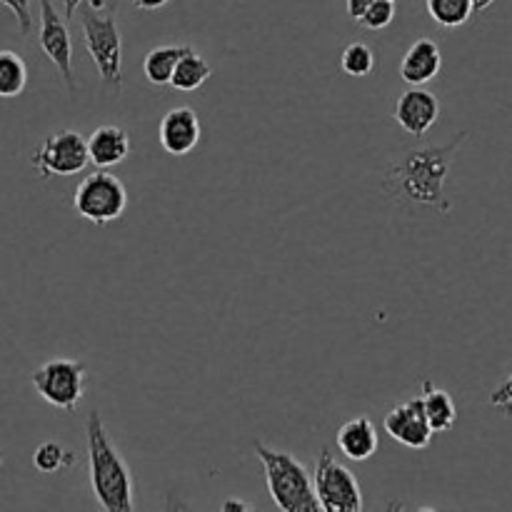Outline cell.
Instances as JSON below:
<instances>
[{
    "label": "cell",
    "mask_w": 512,
    "mask_h": 512,
    "mask_svg": "<svg viewBox=\"0 0 512 512\" xmlns=\"http://www.w3.org/2000/svg\"><path fill=\"white\" fill-rule=\"evenodd\" d=\"M470 138V130H460L455 138L443 145H428V148L410 150L405 158L390 165L388 175L383 180V188L390 195L410 200L415 205L435 210L440 215H448L453 210L448 193H445V180L450 175L455 155L460 153L465 140Z\"/></svg>",
    "instance_id": "obj_1"
},
{
    "label": "cell",
    "mask_w": 512,
    "mask_h": 512,
    "mask_svg": "<svg viewBox=\"0 0 512 512\" xmlns=\"http://www.w3.org/2000/svg\"><path fill=\"white\" fill-rule=\"evenodd\" d=\"M85 440H88L90 488L98 505L108 512H130L135 508L133 473L95 410L85 423Z\"/></svg>",
    "instance_id": "obj_2"
},
{
    "label": "cell",
    "mask_w": 512,
    "mask_h": 512,
    "mask_svg": "<svg viewBox=\"0 0 512 512\" xmlns=\"http://www.w3.org/2000/svg\"><path fill=\"white\" fill-rule=\"evenodd\" d=\"M255 455L263 465L268 493L275 508L283 512H318L320 503L315 495V485L305 465L288 450L268 448L265 443L255 440Z\"/></svg>",
    "instance_id": "obj_3"
},
{
    "label": "cell",
    "mask_w": 512,
    "mask_h": 512,
    "mask_svg": "<svg viewBox=\"0 0 512 512\" xmlns=\"http://www.w3.org/2000/svg\"><path fill=\"white\" fill-rule=\"evenodd\" d=\"M80 25L88 55L98 68L100 80L108 88L123 90V35L118 20L110 13H100L98 5L88 3L80 10Z\"/></svg>",
    "instance_id": "obj_4"
},
{
    "label": "cell",
    "mask_w": 512,
    "mask_h": 512,
    "mask_svg": "<svg viewBox=\"0 0 512 512\" xmlns=\"http://www.w3.org/2000/svg\"><path fill=\"white\" fill-rule=\"evenodd\" d=\"M73 205L80 218L90 220L93 225H110L123 218L128 208V190L118 175L110 173L108 168H98L80 180Z\"/></svg>",
    "instance_id": "obj_5"
},
{
    "label": "cell",
    "mask_w": 512,
    "mask_h": 512,
    "mask_svg": "<svg viewBox=\"0 0 512 512\" xmlns=\"http://www.w3.org/2000/svg\"><path fill=\"white\" fill-rule=\"evenodd\" d=\"M315 495L323 512H358L363 510L360 483L343 463H338L333 450L323 448L313 473Z\"/></svg>",
    "instance_id": "obj_6"
},
{
    "label": "cell",
    "mask_w": 512,
    "mask_h": 512,
    "mask_svg": "<svg viewBox=\"0 0 512 512\" xmlns=\"http://www.w3.org/2000/svg\"><path fill=\"white\" fill-rule=\"evenodd\" d=\"M85 363L78 360L55 358L40 365L33 373V388L50 408L63 410V413H73L83 400L85 390Z\"/></svg>",
    "instance_id": "obj_7"
},
{
    "label": "cell",
    "mask_w": 512,
    "mask_h": 512,
    "mask_svg": "<svg viewBox=\"0 0 512 512\" xmlns=\"http://www.w3.org/2000/svg\"><path fill=\"white\" fill-rule=\"evenodd\" d=\"M88 163V138H83L78 130H60V133L48 135L40 148H35V153L30 155V165L43 180L53 178V175L68 178V175L85 170Z\"/></svg>",
    "instance_id": "obj_8"
},
{
    "label": "cell",
    "mask_w": 512,
    "mask_h": 512,
    "mask_svg": "<svg viewBox=\"0 0 512 512\" xmlns=\"http://www.w3.org/2000/svg\"><path fill=\"white\" fill-rule=\"evenodd\" d=\"M40 5V30H38V43L40 50L48 55L50 63L58 68L60 78L65 80L70 90L78 88L73 75V40H70L68 23L63 15L55 10L53 0H38Z\"/></svg>",
    "instance_id": "obj_9"
},
{
    "label": "cell",
    "mask_w": 512,
    "mask_h": 512,
    "mask_svg": "<svg viewBox=\"0 0 512 512\" xmlns=\"http://www.w3.org/2000/svg\"><path fill=\"white\" fill-rule=\"evenodd\" d=\"M383 428L395 443L405 445L410 450H425L433 440L435 430L430 428V420L425 415L423 400L413 398L403 405H395L383 420Z\"/></svg>",
    "instance_id": "obj_10"
},
{
    "label": "cell",
    "mask_w": 512,
    "mask_h": 512,
    "mask_svg": "<svg viewBox=\"0 0 512 512\" xmlns=\"http://www.w3.org/2000/svg\"><path fill=\"white\" fill-rule=\"evenodd\" d=\"M395 123L410 135L423 138L440 118V100L433 90H425L423 85H413L398 98L393 113Z\"/></svg>",
    "instance_id": "obj_11"
},
{
    "label": "cell",
    "mask_w": 512,
    "mask_h": 512,
    "mask_svg": "<svg viewBox=\"0 0 512 512\" xmlns=\"http://www.w3.org/2000/svg\"><path fill=\"white\" fill-rule=\"evenodd\" d=\"M200 118L193 108H173L163 115L158 128V140L165 153L170 155H188L193 153L195 145L200 143Z\"/></svg>",
    "instance_id": "obj_12"
},
{
    "label": "cell",
    "mask_w": 512,
    "mask_h": 512,
    "mask_svg": "<svg viewBox=\"0 0 512 512\" xmlns=\"http://www.w3.org/2000/svg\"><path fill=\"white\" fill-rule=\"evenodd\" d=\"M440 68H443V55H440L438 43L430 38H420L403 55L400 78L408 85H425L440 73Z\"/></svg>",
    "instance_id": "obj_13"
},
{
    "label": "cell",
    "mask_w": 512,
    "mask_h": 512,
    "mask_svg": "<svg viewBox=\"0 0 512 512\" xmlns=\"http://www.w3.org/2000/svg\"><path fill=\"white\" fill-rule=\"evenodd\" d=\"M335 443H338V450L345 458L355 460V463H363V460H370L378 453V428L373 425V420L360 415V418L348 420V423L338 430Z\"/></svg>",
    "instance_id": "obj_14"
},
{
    "label": "cell",
    "mask_w": 512,
    "mask_h": 512,
    "mask_svg": "<svg viewBox=\"0 0 512 512\" xmlns=\"http://www.w3.org/2000/svg\"><path fill=\"white\" fill-rule=\"evenodd\" d=\"M90 163L95 168H115L130 153V135L118 125H100L88 135Z\"/></svg>",
    "instance_id": "obj_15"
},
{
    "label": "cell",
    "mask_w": 512,
    "mask_h": 512,
    "mask_svg": "<svg viewBox=\"0 0 512 512\" xmlns=\"http://www.w3.org/2000/svg\"><path fill=\"white\" fill-rule=\"evenodd\" d=\"M420 400H423L425 415L430 420V428L435 433H448L453 430V425L458 423V405H455L453 395L448 390L438 388L430 380H423V393H420Z\"/></svg>",
    "instance_id": "obj_16"
},
{
    "label": "cell",
    "mask_w": 512,
    "mask_h": 512,
    "mask_svg": "<svg viewBox=\"0 0 512 512\" xmlns=\"http://www.w3.org/2000/svg\"><path fill=\"white\" fill-rule=\"evenodd\" d=\"M188 50H193V45H158V48L148 50L143 60V73L158 88H165L173 80L175 68H178L180 58H183Z\"/></svg>",
    "instance_id": "obj_17"
},
{
    "label": "cell",
    "mask_w": 512,
    "mask_h": 512,
    "mask_svg": "<svg viewBox=\"0 0 512 512\" xmlns=\"http://www.w3.org/2000/svg\"><path fill=\"white\" fill-rule=\"evenodd\" d=\"M213 75V65L198 53V50H188V53L180 58L178 68H175L173 80H170V88L183 90V93H193V90H200Z\"/></svg>",
    "instance_id": "obj_18"
},
{
    "label": "cell",
    "mask_w": 512,
    "mask_h": 512,
    "mask_svg": "<svg viewBox=\"0 0 512 512\" xmlns=\"http://www.w3.org/2000/svg\"><path fill=\"white\" fill-rule=\"evenodd\" d=\"M28 85V65L13 50H0V98H18Z\"/></svg>",
    "instance_id": "obj_19"
},
{
    "label": "cell",
    "mask_w": 512,
    "mask_h": 512,
    "mask_svg": "<svg viewBox=\"0 0 512 512\" xmlns=\"http://www.w3.org/2000/svg\"><path fill=\"white\" fill-rule=\"evenodd\" d=\"M425 5L430 18L443 28H460L475 13L473 0H425Z\"/></svg>",
    "instance_id": "obj_20"
},
{
    "label": "cell",
    "mask_w": 512,
    "mask_h": 512,
    "mask_svg": "<svg viewBox=\"0 0 512 512\" xmlns=\"http://www.w3.org/2000/svg\"><path fill=\"white\" fill-rule=\"evenodd\" d=\"M73 465L75 455L63 443H55V440H45L33 453V468L38 473H60V470L73 468Z\"/></svg>",
    "instance_id": "obj_21"
},
{
    "label": "cell",
    "mask_w": 512,
    "mask_h": 512,
    "mask_svg": "<svg viewBox=\"0 0 512 512\" xmlns=\"http://www.w3.org/2000/svg\"><path fill=\"white\" fill-rule=\"evenodd\" d=\"M375 68V53L368 43H350L345 45L343 55H340V70L345 75H353V78H365V75L373 73Z\"/></svg>",
    "instance_id": "obj_22"
},
{
    "label": "cell",
    "mask_w": 512,
    "mask_h": 512,
    "mask_svg": "<svg viewBox=\"0 0 512 512\" xmlns=\"http://www.w3.org/2000/svg\"><path fill=\"white\" fill-rule=\"evenodd\" d=\"M395 20V0H375L368 13L360 18V25L368 30H383Z\"/></svg>",
    "instance_id": "obj_23"
},
{
    "label": "cell",
    "mask_w": 512,
    "mask_h": 512,
    "mask_svg": "<svg viewBox=\"0 0 512 512\" xmlns=\"http://www.w3.org/2000/svg\"><path fill=\"white\" fill-rule=\"evenodd\" d=\"M3 8H8L13 13L18 30L23 35H28L33 30V13H30V0H0Z\"/></svg>",
    "instance_id": "obj_24"
},
{
    "label": "cell",
    "mask_w": 512,
    "mask_h": 512,
    "mask_svg": "<svg viewBox=\"0 0 512 512\" xmlns=\"http://www.w3.org/2000/svg\"><path fill=\"white\" fill-rule=\"evenodd\" d=\"M510 400H512V375L508 380H503V383H500L493 393H490V405L500 408V405L510 403Z\"/></svg>",
    "instance_id": "obj_25"
},
{
    "label": "cell",
    "mask_w": 512,
    "mask_h": 512,
    "mask_svg": "<svg viewBox=\"0 0 512 512\" xmlns=\"http://www.w3.org/2000/svg\"><path fill=\"white\" fill-rule=\"evenodd\" d=\"M373 3L375 0H345V10H348V15L355 20V23H360V18L368 13V8Z\"/></svg>",
    "instance_id": "obj_26"
},
{
    "label": "cell",
    "mask_w": 512,
    "mask_h": 512,
    "mask_svg": "<svg viewBox=\"0 0 512 512\" xmlns=\"http://www.w3.org/2000/svg\"><path fill=\"white\" fill-rule=\"evenodd\" d=\"M138 10H160L170 3V0H130Z\"/></svg>",
    "instance_id": "obj_27"
},
{
    "label": "cell",
    "mask_w": 512,
    "mask_h": 512,
    "mask_svg": "<svg viewBox=\"0 0 512 512\" xmlns=\"http://www.w3.org/2000/svg\"><path fill=\"white\" fill-rule=\"evenodd\" d=\"M223 510L225 512H233V510H250L248 503H243V500H225L223 503Z\"/></svg>",
    "instance_id": "obj_28"
},
{
    "label": "cell",
    "mask_w": 512,
    "mask_h": 512,
    "mask_svg": "<svg viewBox=\"0 0 512 512\" xmlns=\"http://www.w3.org/2000/svg\"><path fill=\"white\" fill-rule=\"evenodd\" d=\"M85 0H63V5H65V18H73L75 15V10L80 8V5H83Z\"/></svg>",
    "instance_id": "obj_29"
},
{
    "label": "cell",
    "mask_w": 512,
    "mask_h": 512,
    "mask_svg": "<svg viewBox=\"0 0 512 512\" xmlns=\"http://www.w3.org/2000/svg\"><path fill=\"white\" fill-rule=\"evenodd\" d=\"M493 3L495 0H473V10L475 13H483V10H488Z\"/></svg>",
    "instance_id": "obj_30"
},
{
    "label": "cell",
    "mask_w": 512,
    "mask_h": 512,
    "mask_svg": "<svg viewBox=\"0 0 512 512\" xmlns=\"http://www.w3.org/2000/svg\"><path fill=\"white\" fill-rule=\"evenodd\" d=\"M500 410H503V415H505V418H508L510 423H512V400H510V403L500 405Z\"/></svg>",
    "instance_id": "obj_31"
},
{
    "label": "cell",
    "mask_w": 512,
    "mask_h": 512,
    "mask_svg": "<svg viewBox=\"0 0 512 512\" xmlns=\"http://www.w3.org/2000/svg\"><path fill=\"white\" fill-rule=\"evenodd\" d=\"M5 463V455L3 453H0V465H3Z\"/></svg>",
    "instance_id": "obj_32"
}]
</instances>
